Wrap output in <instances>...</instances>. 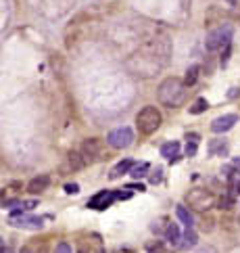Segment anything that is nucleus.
<instances>
[{
  "instance_id": "obj_1",
  "label": "nucleus",
  "mask_w": 240,
  "mask_h": 253,
  "mask_svg": "<svg viewBox=\"0 0 240 253\" xmlns=\"http://www.w3.org/2000/svg\"><path fill=\"white\" fill-rule=\"evenodd\" d=\"M159 42L161 40L148 42V44H144L138 52H134V55L130 57L128 67H130V72L134 75L150 77L165 65V61H159Z\"/></svg>"
},
{
  "instance_id": "obj_2",
  "label": "nucleus",
  "mask_w": 240,
  "mask_h": 253,
  "mask_svg": "<svg viewBox=\"0 0 240 253\" xmlns=\"http://www.w3.org/2000/svg\"><path fill=\"white\" fill-rule=\"evenodd\" d=\"M157 99L163 107L177 109L188 99V86H186L180 77H165V80L159 84Z\"/></svg>"
},
{
  "instance_id": "obj_3",
  "label": "nucleus",
  "mask_w": 240,
  "mask_h": 253,
  "mask_svg": "<svg viewBox=\"0 0 240 253\" xmlns=\"http://www.w3.org/2000/svg\"><path fill=\"white\" fill-rule=\"evenodd\" d=\"M161 124H163V115L157 107H153V105L140 109V113L136 115V126L140 130V134H146V136L155 134L157 130L161 128Z\"/></svg>"
},
{
  "instance_id": "obj_4",
  "label": "nucleus",
  "mask_w": 240,
  "mask_h": 253,
  "mask_svg": "<svg viewBox=\"0 0 240 253\" xmlns=\"http://www.w3.org/2000/svg\"><path fill=\"white\" fill-rule=\"evenodd\" d=\"M232 36H234V28L230 23L217 25L215 30L207 34V40H205L207 52H215V50H221L226 44H232Z\"/></svg>"
},
{
  "instance_id": "obj_5",
  "label": "nucleus",
  "mask_w": 240,
  "mask_h": 253,
  "mask_svg": "<svg viewBox=\"0 0 240 253\" xmlns=\"http://www.w3.org/2000/svg\"><path fill=\"white\" fill-rule=\"evenodd\" d=\"M132 143H134V132H132V128H128V126L113 130V132H109V136H106V145H109L111 149H128Z\"/></svg>"
},
{
  "instance_id": "obj_6",
  "label": "nucleus",
  "mask_w": 240,
  "mask_h": 253,
  "mask_svg": "<svg viewBox=\"0 0 240 253\" xmlns=\"http://www.w3.org/2000/svg\"><path fill=\"white\" fill-rule=\"evenodd\" d=\"M79 153L84 155L86 165L88 163H96V161L104 159V145H103L101 138H88V141L82 145V151Z\"/></svg>"
},
{
  "instance_id": "obj_7",
  "label": "nucleus",
  "mask_w": 240,
  "mask_h": 253,
  "mask_svg": "<svg viewBox=\"0 0 240 253\" xmlns=\"http://www.w3.org/2000/svg\"><path fill=\"white\" fill-rule=\"evenodd\" d=\"M11 226L15 228H25V230H40L44 226V217L38 216H30V214H23V212H15L11 216Z\"/></svg>"
},
{
  "instance_id": "obj_8",
  "label": "nucleus",
  "mask_w": 240,
  "mask_h": 253,
  "mask_svg": "<svg viewBox=\"0 0 240 253\" xmlns=\"http://www.w3.org/2000/svg\"><path fill=\"white\" fill-rule=\"evenodd\" d=\"M186 201L190 203V207L199 209V212H205V209H209L213 205V201H215V197H213L209 190H203V188H194L190 190L188 195H186Z\"/></svg>"
},
{
  "instance_id": "obj_9",
  "label": "nucleus",
  "mask_w": 240,
  "mask_h": 253,
  "mask_svg": "<svg viewBox=\"0 0 240 253\" xmlns=\"http://www.w3.org/2000/svg\"><path fill=\"white\" fill-rule=\"evenodd\" d=\"M115 201H117V190L104 188V190H99V193H96L94 197L88 199V207L96 209V212H103V209L111 207Z\"/></svg>"
},
{
  "instance_id": "obj_10",
  "label": "nucleus",
  "mask_w": 240,
  "mask_h": 253,
  "mask_svg": "<svg viewBox=\"0 0 240 253\" xmlns=\"http://www.w3.org/2000/svg\"><path fill=\"white\" fill-rule=\"evenodd\" d=\"M236 121H238V117L234 115V113H226V115H219V117H215L211 121V130L215 134H224V132H228V130L234 128Z\"/></svg>"
},
{
  "instance_id": "obj_11",
  "label": "nucleus",
  "mask_w": 240,
  "mask_h": 253,
  "mask_svg": "<svg viewBox=\"0 0 240 253\" xmlns=\"http://www.w3.org/2000/svg\"><path fill=\"white\" fill-rule=\"evenodd\" d=\"M48 184H50V178L46 176V174H42V176H35V178L30 180L28 193H32V195H40V193H44V190L48 188Z\"/></svg>"
},
{
  "instance_id": "obj_12",
  "label": "nucleus",
  "mask_w": 240,
  "mask_h": 253,
  "mask_svg": "<svg viewBox=\"0 0 240 253\" xmlns=\"http://www.w3.org/2000/svg\"><path fill=\"white\" fill-rule=\"evenodd\" d=\"M161 155L165 157V159H170L171 163L177 161V157H180V143H177V141H170V143L161 145Z\"/></svg>"
},
{
  "instance_id": "obj_13",
  "label": "nucleus",
  "mask_w": 240,
  "mask_h": 253,
  "mask_svg": "<svg viewBox=\"0 0 240 253\" xmlns=\"http://www.w3.org/2000/svg\"><path fill=\"white\" fill-rule=\"evenodd\" d=\"M132 165H134V161H132V159H123V161H119V163H117V165H115V168L111 170L109 178H111V180H117V178H121L123 174H128V172H130Z\"/></svg>"
},
{
  "instance_id": "obj_14",
  "label": "nucleus",
  "mask_w": 240,
  "mask_h": 253,
  "mask_svg": "<svg viewBox=\"0 0 240 253\" xmlns=\"http://www.w3.org/2000/svg\"><path fill=\"white\" fill-rule=\"evenodd\" d=\"M199 143H201V136L197 132H192L186 136V157H194L199 151Z\"/></svg>"
},
{
  "instance_id": "obj_15",
  "label": "nucleus",
  "mask_w": 240,
  "mask_h": 253,
  "mask_svg": "<svg viewBox=\"0 0 240 253\" xmlns=\"http://www.w3.org/2000/svg\"><path fill=\"white\" fill-rule=\"evenodd\" d=\"M199 243V234L192 230V226H188V230H186L182 234V239H180V247L182 249H188V247H194Z\"/></svg>"
},
{
  "instance_id": "obj_16",
  "label": "nucleus",
  "mask_w": 240,
  "mask_h": 253,
  "mask_svg": "<svg viewBox=\"0 0 240 253\" xmlns=\"http://www.w3.org/2000/svg\"><path fill=\"white\" fill-rule=\"evenodd\" d=\"M69 168L73 172H79V170L86 168V159H84V155L79 151H71L69 153Z\"/></svg>"
},
{
  "instance_id": "obj_17",
  "label": "nucleus",
  "mask_w": 240,
  "mask_h": 253,
  "mask_svg": "<svg viewBox=\"0 0 240 253\" xmlns=\"http://www.w3.org/2000/svg\"><path fill=\"white\" fill-rule=\"evenodd\" d=\"M165 239L171 243V245H180V239H182V232H180V226L177 224H170L165 228Z\"/></svg>"
},
{
  "instance_id": "obj_18",
  "label": "nucleus",
  "mask_w": 240,
  "mask_h": 253,
  "mask_svg": "<svg viewBox=\"0 0 240 253\" xmlns=\"http://www.w3.org/2000/svg\"><path fill=\"white\" fill-rule=\"evenodd\" d=\"M175 214H177V217H180V222L186 226V228H188V226H194V217H192V214L188 212V207H186V205H177Z\"/></svg>"
},
{
  "instance_id": "obj_19",
  "label": "nucleus",
  "mask_w": 240,
  "mask_h": 253,
  "mask_svg": "<svg viewBox=\"0 0 240 253\" xmlns=\"http://www.w3.org/2000/svg\"><path fill=\"white\" fill-rule=\"evenodd\" d=\"M199 72H201V67H199V65H190L188 69H186V75H184V80H182V82L190 88V86L197 84V80H199Z\"/></svg>"
},
{
  "instance_id": "obj_20",
  "label": "nucleus",
  "mask_w": 240,
  "mask_h": 253,
  "mask_svg": "<svg viewBox=\"0 0 240 253\" xmlns=\"http://www.w3.org/2000/svg\"><path fill=\"white\" fill-rule=\"evenodd\" d=\"M146 172H150V165H148L146 161H142V163H138V165H132L128 174H132V178L140 180V178H144V176H146Z\"/></svg>"
},
{
  "instance_id": "obj_21",
  "label": "nucleus",
  "mask_w": 240,
  "mask_h": 253,
  "mask_svg": "<svg viewBox=\"0 0 240 253\" xmlns=\"http://www.w3.org/2000/svg\"><path fill=\"white\" fill-rule=\"evenodd\" d=\"M221 155L224 157L226 153H228V145L224 143V141H211V145H209V155Z\"/></svg>"
},
{
  "instance_id": "obj_22",
  "label": "nucleus",
  "mask_w": 240,
  "mask_h": 253,
  "mask_svg": "<svg viewBox=\"0 0 240 253\" xmlns=\"http://www.w3.org/2000/svg\"><path fill=\"white\" fill-rule=\"evenodd\" d=\"M209 109V103H207V99H197V101H194V105H192V107H190V113H192V115H201V113H205Z\"/></svg>"
},
{
  "instance_id": "obj_23",
  "label": "nucleus",
  "mask_w": 240,
  "mask_h": 253,
  "mask_svg": "<svg viewBox=\"0 0 240 253\" xmlns=\"http://www.w3.org/2000/svg\"><path fill=\"white\" fill-rule=\"evenodd\" d=\"M161 180H163V168H155L153 176H150V184H159Z\"/></svg>"
},
{
  "instance_id": "obj_24",
  "label": "nucleus",
  "mask_w": 240,
  "mask_h": 253,
  "mask_svg": "<svg viewBox=\"0 0 240 253\" xmlns=\"http://www.w3.org/2000/svg\"><path fill=\"white\" fill-rule=\"evenodd\" d=\"M230 52H232V46L226 44V46H224V52H221V61H219L221 67H226V65H228V61H230Z\"/></svg>"
},
{
  "instance_id": "obj_25",
  "label": "nucleus",
  "mask_w": 240,
  "mask_h": 253,
  "mask_svg": "<svg viewBox=\"0 0 240 253\" xmlns=\"http://www.w3.org/2000/svg\"><path fill=\"white\" fill-rule=\"evenodd\" d=\"M201 228L205 230V232H211L213 230V220H211V217H203V226H201Z\"/></svg>"
},
{
  "instance_id": "obj_26",
  "label": "nucleus",
  "mask_w": 240,
  "mask_h": 253,
  "mask_svg": "<svg viewBox=\"0 0 240 253\" xmlns=\"http://www.w3.org/2000/svg\"><path fill=\"white\" fill-rule=\"evenodd\" d=\"M65 193L67 195H77L79 193V184H65Z\"/></svg>"
},
{
  "instance_id": "obj_27",
  "label": "nucleus",
  "mask_w": 240,
  "mask_h": 253,
  "mask_svg": "<svg viewBox=\"0 0 240 253\" xmlns=\"http://www.w3.org/2000/svg\"><path fill=\"white\" fill-rule=\"evenodd\" d=\"M219 205H221V209H230V207H232V199H230V197H221Z\"/></svg>"
},
{
  "instance_id": "obj_28",
  "label": "nucleus",
  "mask_w": 240,
  "mask_h": 253,
  "mask_svg": "<svg viewBox=\"0 0 240 253\" xmlns=\"http://www.w3.org/2000/svg\"><path fill=\"white\" fill-rule=\"evenodd\" d=\"M146 249H148V251H163L165 247L161 245V243H157V245H146Z\"/></svg>"
},
{
  "instance_id": "obj_29",
  "label": "nucleus",
  "mask_w": 240,
  "mask_h": 253,
  "mask_svg": "<svg viewBox=\"0 0 240 253\" xmlns=\"http://www.w3.org/2000/svg\"><path fill=\"white\" fill-rule=\"evenodd\" d=\"M128 188L130 190H140L142 193V190H144V184H128Z\"/></svg>"
},
{
  "instance_id": "obj_30",
  "label": "nucleus",
  "mask_w": 240,
  "mask_h": 253,
  "mask_svg": "<svg viewBox=\"0 0 240 253\" xmlns=\"http://www.w3.org/2000/svg\"><path fill=\"white\" fill-rule=\"evenodd\" d=\"M57 251H71V247L67 243H61V245H57Z\"/></svg>"
},
{
  "instance_id": "obj_31",
  "label": "nucleus",
  "mask_w": 240,
  "mask_h": 253,
  "mask_svg": "<svg viewBox=\"0 0 240 253\" xmlns=\"http://www.w3.org/2000/svg\"><path fill=\"white\" fill-rule=\"evenodd\" d=\"M232 165H234V170H240V157H236V159L232 161Z\"/></svg>"
},
{
  "instance_id": "obj_32",
  "label": "nucleus",
  "mask_w": 240,
  "mask_h": 253,
  "mask_svg": "<svg viewBox=\"0 0 240 253\" xmlns=\"http://www.w3.org/2000/svg\"><path fill=\"white\" fill-rule=\"evenodd\" d=\"M236 94H238V88H232V90H230V92H228V97H230V99H234V97H236Z\"/></svg>"
},
{
  "instance_id": "obj_33",
  "label": "nucleus",
  "mask_w": 240,
  "mask_h": 253,
  "mask_svg": "<svg viewBox=\"0 0 240 253\" xmlns=\"http://www.w3.org/2000/svg\"><path fill=\"white\" fill-rule=\"evenodd\" d=\"M236 190H238V193H240V180L236 182Z\"/></svg>"
},
{
  "instance_id": "obj_34",
  "label": "nucleus",
  "mask_w": 240,
  "mask_h": 253,
  "mask_svg": "<svg viewBox=\"0 0 240 253\" xmlns=\"http://www.w3.org/2000/svg\"><path fill=\"white\" fill-rule=\"evenodd\" d=\"M226 2H228V4H234V2H236V0H226Z\"/></svg>"
}]
</instances>
